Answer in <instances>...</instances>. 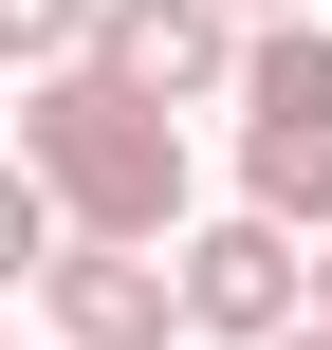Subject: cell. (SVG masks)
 I'll return each instance as SVG.
<instances>
[{"mask_svg":"<svg viewBox=\"0 0 332 350\" xmlns=\"http://www.w3.org/2000/svg\"><path fill=\"white\" fill-rule=\"evenodd\" d=\"M18 185L55 203V240H111V258H166L185 240V129L129 111L111 74H37L18 92Z\"/></svg>","mask_w":332,"mask_h":350,"instance_id":"6da1fadb","label":"cell"},{"mask_svg":"<svg viewBox=\"0 0 332 350\" xmlns=\"http://www.w3.org/2000/svg\"><path fill=\"white\" fill-rule=\"evenodd\" d=\"M240 221H277L296 258L332 240V18H277V37H240Z\"/></svg>","mask_w":332,"mask_h":350,"instance_id":"7a4b0ae2","label":"cell"},{"mask_svg":"<svg viewBox=\"0 0 332 350\" xmlns=\"http://www.w3.org/2000/svg\"><path fill=\"white\" fill-rule=\"evenodd\" d=\"M166 314L222 350H277L296 314H314V258L277 240V221H203V240H166Z\"/></svg>","mask_w":332,"mask_h":350,"instance_id":"3957f363","label":"cell"},{"mask_svg":"<svg viewBox=\"0 0 332 350\" xmlns=\"http://www.w3.org/2000/svg\"><path fill=\"white\" fill-rule=\"evenodd\" d=\"M74 74H111L129 111H166V129H185L203 92H240V37H222L203 0H92V55H74Z\"/></svg>","mask_w":332,"mask_h":350,"instance_id":"277c9868","label":"cell"},{"mask_svg":"<svg viewBox=\"0 0 332 350\" xmlns=\"http://www.w3.org/2000/svg\"><path fill=\"white\" fill-rule=\"evenodd\" d=\"M37 295H55V350H166V258H111V240H55L37 258Z\"/></svg>","mask_w":332,"mask_h":350,"instance_id":"5b68a950","label":"cell"},{"mask_svg":"<svg viewBox=\"0 0 332 350\" xmlns=\"http://www.w3.org/2000/svg\"><path fill=\"white\" fill-rule=\"evenodd\" d=\"M92 55V0H0V74H74Z\"/></svg>","mask_w":332,"mask_h":350,"instance_id":"8992f818","label":"cell"},{"mask_svg":"<svg viewBox=\"0 0 332 350\" xmlns=\"http://www.w3.org/2000/svg\"><path fill=\"white\" fill-rule=\"evenodd\" d=\"M37 258H55V203H37V185H18V166H0V295H18V277H37Z\"/></svg>","mask_w":332,"mask_h":350,"instance_id":"52a82bcc","label":"cell"},{"mask_svg":"<svg viewBox=\"0 0 332 350\" xmlns=\"http://www.w3.org/2000/svg\"><path fill=\"white\" fill-rule=\"evenodd\" d=\"M203 18H222V37H277V18H314V0H203Z\"/></svg>","mask_w":332,"mask_h":350,"instance_id":"ba28073f","label":"cell"},{"mask_svg":"<svg viewBox=\"0 0 332 350\" xmlns=\"http://www.w3.org/2000/svg\"><path fill=\"white\" fill-rule=\"evenodd\" d=\"M296 332H332V240H314V314H296Z\"/></svg>","mask_w":332,"mask_h":350,"instance_id":"9c48e42d","label":"cell"},{"mask_svg":"<svg viewBox=\"0 0 332 350\" xmlns=\"http://www.w3.org/2000/svg\"><path fill=\"white\" fill-rule=\"evenodd\" d=\"M277 350H332V332H277Z\"/></svg>","mask_w":332,"mask_h":350,"instance_id":"30bf717a","label":"cell"}]
</instances>
